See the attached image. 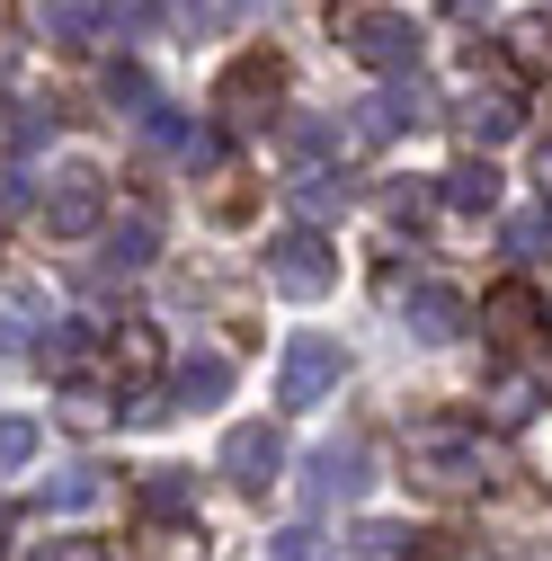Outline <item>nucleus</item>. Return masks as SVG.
Here are the masks:
<instances>
[{"label": "nucleus", "instance_id": "obj_1", "mask_svg": "<svg viewBox=\"0 0 552 561\" xmlns=\"http://www.w3.org/2000/svg\"><path fill=\"white\" fill-rule=\"evenodd\" d=\"M410 455V481L437 490V500H481V490H499V455L481 428H463V419H419V428L401 437Z\"/></svg>", "mask_w": 552, "mask_h": 561}, {"label": "nucleus", "instance_id": "obj_2", "mask_svg": "<svg viewBox=\"0 0 552 561\" xmlns=\"http://www.w3.org/2000/svg\"><path fill=\"white\" fill-rule=\"evenodd\" d=\"M276 99H286V62H276L267 45H250V54L223 62V81H215V116H223L232 134H258Z\"/></svg>", "mask_w": 552, "mask_h": 561}, {"label": "nucleus", "instance_id": "obj_3", "mask_svg": "<svg viewBox=\"0 0 552 561\" xmlns=\"http://www.w3.org/2000/svg\"><path fill=\"white\" fill-rule=\"evenodd\" d=\"M338 45H348L357 62H366V72H392V81H410V72H419V27H410L401 10H366V19H348V36H338Z\"/></svg>", "mask_w": 552, "mask_h": 561}, {"label": "nucleus", "instance_id": "obj_4", "mask_svg": "<svg viewBox=\"0 0 552 561\" xmlns=\"http://www.w3.org/2000/svg\"><path fill=\"white\" fill-rule=\"evenodd\" d=\"M338 375H348V357H338V339L303 330V339L286 347V366H276V401H286V410H321V401L338 392Z\"/></svg>", "mask_w": 552, "mask_h": 561}, {"label": "nucleus", "instance_id": "obj_5", "mask_svg": "<svg viewBox=\"0 0 552 561\" xmlns=\"http://www.w3.org/2000/svg\"><path fill=\"white\" fill-rule=\"evenodd\" d=\"M267 276H276V295L312 304V295H330L338 259H330V241H321V232H276V241H267Z\"/></svg>", "mask_w": 552, "mask_h": 561}, {"label": "nucleus", "instance_id": "obj_6", "mask_svg": "<svg viewBox=\"0 0 552 561\" xmlns=\"http://www.w3.org/2000/svg\"><path fill=\"white\" fill-rule=\"evenodd\" d=\"M99 215H107V179H99L90 161L54 170V187H45V224H54V241H81V232H99Z\"/></svg>", "mask_w": 552, "mask_h": 561}, {"label": "nucleus", "instance_id": "obj_7", "mask_svg": "<svg viewBox=\"0 0 552 561\" xmlns=\"http://www.w3.org/2000/svg\"><path fill=\"white\" fill-rule=\"evenodd\" d=\"M357 116V144H392L401 125H437V90L410 72V81H392L383 99H366V107H348Z\"/></svg>", "mask_w": 552, "mask_h": 561}, {"label": "nucleus", "instance_id": "obj_8", "mask_svg": "<svg viewBox=\"0 0 552 561\" xmlns=\"http://www.w3.org/2000/svg\"><path fill=\"white\" fill-rule=\"evenodd\" d=\"M366 490V437H330L312 463H303V508H338Z\"/></svg>", "mask_w": 552, "mask_h": 561}, {"label": "nucleus", "instance_id": "obj_9", "mask_svg": "<svg viewBox=\"0 0 552 561\" xmlns=\"http://www.w3.org/2000/svg\"><path fill=\"white\" fill-rule=\"evenodd\" d=\"M223 472H232V490H250V500H258V490L286 472V437H276L267 419H241V428L223 437Z\"/></svg>", "mask_w": 552, "mask_h": 561}, {"label": "nucleus", "instance_id": "obj_10", "mask_svg": "<svg viewBox=\"0 0 552 561\" xmlns=\"http://www.w3.org/2000/svg\"><path fill=\"white\" fill-rule=\"evenodd\" d=\"M455 125L472 134V144H508V134L526 125V99H517L508 81H481V72H472V90L455 99Z\"/></svg>", "mask_w": 552, "mask_h": 561}, {"label": "nucleus", "instance_id": "obj_11", "mask_svg": "<svg viewBox=\"0 0 552 561\" xmlns=\"http://www.w3.org/2000/svg\"><path fill=\"white\" fill-rule=\"evenodd\" d=\"M481 330H491V347H526L543 330V295L534 286H491L481 295Z\"/></svg>", "mask_w": 552, "mask_h": 561}, {"label": "nucleus", "instance_id": "obj_12", "mask_svg": "<svg viewBox=\"0 0 552 561\" xmlns=\"http://www.w3.org/2000/svg\"><path fill=\"white\" fill-rule=\"evenodd\" d=\"M152 250H161V224H152V205H134V215L107 232V259H99V276H134V267H152Z\"/></svg>", "mask_w": 552, "mask_h": 561}, {"label": "nucleus", "instance_id": "obj_13", "mask_svg": "<svg viewBox=\"0 0 552 561\" xmlns=\"http://www.w3.org/2000/svg\"><path fill=\"white\" fill-rule=\"evenodd\" d=\"M401 312H410V330H419V339H455V330L472 321L455 286H410V295H401Z\"/></svg>", "mask_w": 552, "mask_h": 561}, {"label": "nucleus", "instance_id": "obj_14", "mask_svg": "<svg viewBox=\"0 0 552 561\" xmlns=\"http://www.w3.org/2000/svg\"><path fill=\"white\" fill-rule=\"evenodd\" d=\"M152 375H161V330H152V321H125V330H116V383L143 392Z\"/></svg>", "mask_w": 552, "mask_h": 561}, {"label": "nucleus", "instance_id": "obj_15", "mask_svg": "<svg viewBox=\"0 0 552 561\" xmlns=\"http://www.w3.org/2000/svg\"><path fill=\"white\" fill-rule=\"evenodd\" d=\"M54 419H62V428H81V437H107V428H116V401L90 392V383H62V392H54Z\"/></svg>", "mask_w": 552, "mask_h": 561}, {"label": "nucleus", "instance_id": "obj_16", "mask_svg": "<svg viewBox=\"0 0 552 561\" xmlns=\"http://www.w3.org/2000/svg\"><path fill=\"white\" fill-rule=\"evenodd\" d=\"M437 187H446L455 215H491V205H499V170H491V161H463V170H446Z\"/></svg>", "mask_w": 552, "mask_h": 561}, {"label": "nucleus", "instance_id": "obj_17", "mask_svg": "<svg viewBox=\"0 0 552 561\" xmlns=\"http://www.w3.org/2000/svg\"><path fill=\"white\" fill-rule=\"evenodd\" d=\"M170 392H179L187 410H205V401H223V392H232V366H223V357H187Z\"/></svg>", "mask_w": 552, "mask_h": 561}, {"label": "nucleus", "instance_id": "obj_18", "mask_svg": "<svg viewBox=\"0 0 552 561\" xmlns=\"http://www.w3.org/2000/svg\"><path fill=\"white\" fill-rule=\"evenodd\" d=\"M107 27V10H90V0H54V10H45V36L54 45H90Z\"/></svg>", "mask_w": 552, "mask_h": 561}, {"label": "nucleus", "instance_id": "obj_19", "mask_svg": "<svg viewBox=\"0 0 552 561\" xmlns=\"http://www.w3.org/2000/svg\"><path fill=\"white\" fill-rule=\"evenodd\" d=\"M90 500H107V481H99L90 463H72L62 481H45V508H90Z\"/></svg>", "mask_w": 552, "mask_h": 561}, {"label": "nucleus", "instance_id": "obj_20", "mask_svg": "<svg viewBox=\"0 0 552 561\" xmlns=\"http://www.w3.org/2000/svg\"><path fill=\"white\" fill-rule=\"evenodd\" d=\"M267 561H330L321 526H286V535H267Z\"/></svg>", "mask_w": 552, "mask_h": 561}, {"label": "nucleus", "instance_id": "obj_21", "mask_svg": "<svg viewBox=\"0 0 552 561\" xmlns=\"http://www.w3.org/2000/svg\"><path fill=\"white\" fill-rule=\"evenodd\" d=\"M508 54L526 62V72H534V62H552V19H517V27H508Z\"/></svg>", "mask_w": 552, "mask_h": 561}, {"label": "nucleus", "instance_id": "obj_22", "mask_svg": "<svg viewBox=\"0 0 552 561\" xmlns=\"http://www.w3.org/2000/svg\"><path fill=\"white\" fill-rule=\"evenodd\" d=\"M295 205H303V215H330V205H348V179H338V170H312V179L295 187Z\"/></svg>", "mask_w": 552, "mask_h": 561}, {"label": "nucleus", "instance_id": "obj_23", "mask_svg": "<svg viewBox=\"0 0 552 561\" xmlns=\"http://www.w3.org/2000/svg\"><path fill=\"white\" fill-rule=\"evenodd\" d=\"M72 357H81V330H72V321H54V330L36 339V366H45V375H62Z\"/></svg>", "mask_w": 552, "mask_h": 561}, {"label": "nucleus", "instance_id": "obj_24", "mask_svg": "<svg viewBox=\"0 0 552 561\" xmlns=\"http://www.w3.org/2000/svg\"><path fill=\"white\" fill-rule=\"evenodd\" d=\"M526 410H534V383H517V375H499V383H491V419H499V428H517Z\"/></svg>", "mask_w": 552, "mask_h": 561}, {"label": "nucleus", "instance_id": "obj_25", "mask_svg": "<svg viewBox=\"0 0 552 561\" xmlns=\"http://www.w3.org/2000/svg\"><path fill=\"white\" fill-rule=\"evenodd\" d=\"M143 508H152V517H187V481H179V472H152V481H143Z\"/></svg>", "mask_w": 552, "mask_h": 561}, {"label": "nucleus", "instance_id": "obj_26", "mask_svg": "<svg viewBox=\"0 0 552 561\" xmlns=\"http://www.w3.org/2000/svg\"><path fill=\"white\" fill-rule=\"evenodd\" d=\"M36 455V428H27V419H0V472H19Z\"/></svg>", "mask_w": 552, "mask_h": 561}, {"label": "nucleus", "instance_id": "obj_27", "mask_svg": "<svg viewBox=\"0 0 552 561\" xmlns=\"http://www.w3.org/2000/svg\"><path fill=\"white\" fill-rule=\"evenodd\" d=\"M107 99H116V107H152V81L134 72V62H116V72H107Z\"/></svg>", "mask_w": 552, "mask_h": 561}, {"label": "nucleus", "instance_id": "obj_28", "mask_svg": "<svg viewBox=\"0 0 552 561\" xmlns=\"http://www.w3.org/2000/svg\"><path fill=\"white\" fill-rule=\"evenodd\" d=\"M543 241H552V215H517V224H508V250H517V259H534Z\"/></svg>", "mask_w": 552, "mask_h": 561}, {"label": "nucleus", "instance_id": "obj_29", "mask_svg": "<svg viewBox=\"0 0 552 561\" xmlns=\"http://www.w3.org/2000/svg\"><path fill=\"white\" fill-rule=\"evenodd\" d=\"M286 144H295L303 161H330V152H338V134H330V125H286Z\"/></svg>", "mask_w": 552, "mask_h": 561}, {"label": "nucleus", "instance_id": "obj_30", "mask_svg": "<svg viewBox=\"0 0 552 561\" xmlns=\"http://www.w3.org/2000/svg\"><path fill=\"white\" fill-rule=\"evenodd\" d=\"M36 561H107V543H90V535H62V543H36Z\"/></svg>", "mask_w": 552, "mask_h": 561}, {"label": "nucleus", "instance_id": "obj_31", "mask_svg": "<svg viewBox=\"0 0 552 561\" xmlns=\"http://www.w3.org/2000/svg\"><path fill=\"white\" fill-rule=\"evenodd\" d=\"M383 215H392V224H419V215H428V187H419V179L392 187V196H383Z\"/></svg>", "mask_w": 552, "mask_h": 561}, {"label": "nucleus", "instance_id": "obj_32", "mask_svg": "<svg viewBox=\"0 0 552 561\" xmlns=\"http://www.w3.org/2000/svg\"><path fill=\"white\" fill-rule=\"evenodd\" d=\"M10 205H27V179H19L10 161H0V215H10Z\"/></svg>", "mask_w": 552, "mask_h": 561}, {"label": "nucleus", "instance_id": "obj_33", "mask_svg": "<svg viewBox=\"0 0 552 561\" xmlns=\"http://www.w3.org/2000/svg\"><path fill=\"white\" fill-rule=\"evenodd\" d=\"M534 187H543V205H552V144L534 152Z\"/></svg>", "mask_w": 552, "mask_h": 561}, {"label": "nucleus", "instance_id": "obj_34", "mask_svg": "<svg viewBox=\"0 0 552 561\" xmlns=\"http://www.w3.org/2000/svg\"><path fill=\"white\" fill-rule=\"evenodd\" d=\"M446 10H455V19H481V10H491V0H446Z\"/></svg>", "mask_w": 552, "mask_h": 561}, {"label": "nucleus", "instance_id": "obj_35", "mask_svg": "<svg viewBox=\"0 0 552 561\" xmlns=\"http://www.w3.org/2000/svg\"><path fill=\"white\" fill-rule=\"evenodd\" d=\"M543 321H552V304H543Z\"/></svg>", "mask_w": 552, "mask_h": 561}]
</instances>
